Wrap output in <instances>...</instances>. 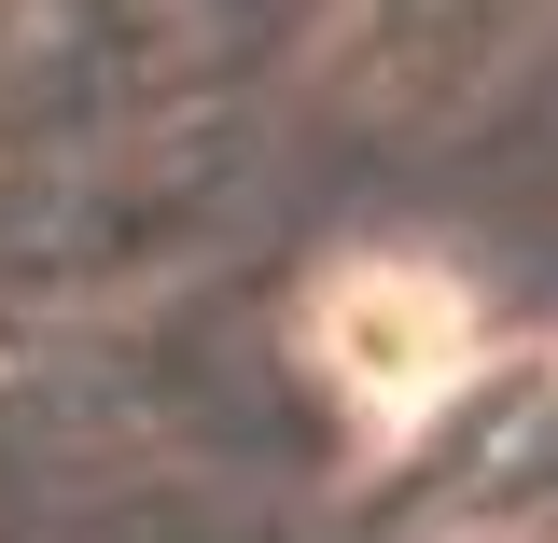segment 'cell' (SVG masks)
Here are the masks:
<instances>
[{"mask_svg": "<svg viewBox=\"0 0 558 543\" xmlns=\"http://www.w3.org/2000/svg\"><path fill=\"white\" fill-rule=\"evenodd\" d=\"M531 28L545 0H349V84L391 112H433V98H475Z\"/></svg>", "mask_w": 558, "mask_h": 543, "instance_id": "1", "label": "cell"}, {"mask_svg": "<svg viewBox=\"0 0 558 543\" xmlns=\"http://www.w3.org/2000/svg\"><path fill=\"white\" fill-rule=\"evenodd\" d=\"M461 293L433 266H336L322 293V348H336L349 391H377V405H418V391H447V362H461Z\"/></svg>", "mask_w": 558, "mask_h": 543, "instance_id": "2", "label": "cell"}]
</instances>
